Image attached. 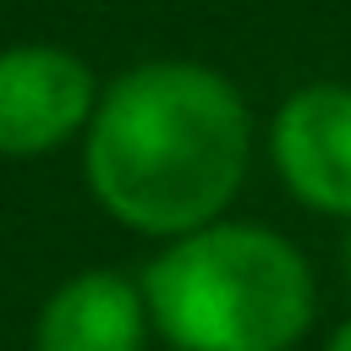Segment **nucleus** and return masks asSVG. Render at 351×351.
<instances>
[{
  "mask_svg": "<svg viewBox=\"0 0 351 351\" xmlns=\"http://www.w3.org/2000/svg\"><path fill=\"white\" fill-rule=\"evenodd\" d=\"M99 77L66 44L0 49V159H44L93 121Z\"/></svg>",
  "mask_w": 351,
  "mask_h": 351,
  "instance_id": "3",
  "label": "nucleus"
},
{
  "mask_svg": "<svg viewBox=\"0 0 351 351\" xmlns=\"http://www.w3.org/2000/svg\"><path fill=\"white\" fill-rule=\"evenodd\" d=\"M252 165V110L203 60H137L99 88L82 132L93 203L154 241L225 219Z\"/></svg>",
  "mask_w": 351,
  "mask_h": 351,
  "instance_id": "1",
  "label": "nucleus"
},
{
  "mask_svg": "<svg viewBox=\"0 0 351 351\" xmlns=\"http://www.w3.org/2000/svg\"><path fill=\"white\" fill-rule=\"evenodd\" d=\"M148 329V302L132 274L77 269L44 296L33 318V351H143Z\"/></svg>",
  "mask_w": 351,
  "mask_h": 351,
  "instance_id": "5",
  "label": "nucleus"
},
{
  "mask_svg": "<svg viewBox=\"0 0 351 351\" xmlns=\"http://www.w3.org/2000/svg\"><path fill=\"white\" fill-rule=\"evenodd\" d=\"M340 269H346V280H351V230H346V241H340Z\"/></svg>",
  "mask_w": 351,
  "mask_h": 351,
  "instance_id": "7",
  "label": "nucleus"
},
{
  "mask_svg": "<svg viewBox=\"0 0 351 351\" xmlns=\"http://www.w3.org/2000/svg\"><path fill=\"white\" fill-rule=\"evenodd\" d=\"M269 159L302 208L351 225V88L307 82L285 93L269 121Z\"/></svg>",
  "mask_w": 351,
  "mask_h": 351,
  "instance_id": "4",
  "label": "nucleus"
},
{
  "mask_svg": "<svg viewBox=\"0 0 351 351\" xmlns=\"http://www.w3.org/2000/svg\"><path fill=\"white\" fill-rule=\"evenodd\" d=\"M148 324L176 351H291L318 318L302 247L252 219L170 236L137 274Z\"/></svg>",
  "mask_w": 351,
  "mask_h": 351,
  "instance_id": "2",
  "label": "nucleus"
},
{
  "mask_svg": "<svg viewBox=\"0 0 351 351\" xmlns=\"http://www.w3.org/2000/svg\"><path fill=\"white\" fill-rule=\"evenodd\" d=\"M324 351H351V318H340V324L329 329V340H324Z\"/></svg>",
  "mask_w": 351,
  "mask_h": 351,
  "instance_id": "6",
  "label": "nucleus"
}]
</instances>
